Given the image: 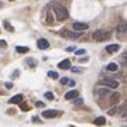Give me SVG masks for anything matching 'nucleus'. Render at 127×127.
Segmentation results:
<instances>
[{
    "label": "nucleus",
    "mask_w": 127,
    "mask_h": 127,
    "mask_svg": "<svg viewBox=\"0 0 127 127\" xmlns=\"http://www.w3.org/2000/svg\"><path fill=\"white\" fill-rule=\"evenodd\" d=\"M52 13L55 14V17H57V20L58 21H64V20H66L68 18V10L65 9L62 4H59V3H54L52 4Z\"/></svg>",
    "instance_id": "1"
},
{
    "label": "nucleus",
    "mask_w": 127,
    "mask_h": 127,
    "mask_svg": "<svg viewBox=\"0 0 127 127\" xmlns=\"http://www.w3.org/2000/svg\"><path fill=\"white\" fill-rule=\"evenodd\" d=\"M92 38L95 41H106V40H109L110 38V32L109 31H106V30H96L93 34H92Z\"/></svg>",
    "instance_id": "2"
},
{
    "label": "nucleus",
    "mask_w": 127,
    "mask_h": 127,
    "mask_svg": "<svg viewBox=\"0 0 127 127\" xmlns=\"http://www.w3.org/2000/svg\"><path fill=\"white\" fill-rule=\"evenodd\" d=\"M100 86H106V88H110V89H116L119 86V82L114 81V79H110V78H106L103 81L100 82Z\"/></svg>",
    "instance_id": "3"
},
{
    "label": "nucleus",
    "mask_w": 127,
    "mask_h": 127,
    "mask_svg": "<svg viewBox=\"0 0 127 127\" xmlns=\"http://www.w3.org/2000/svg\"><path fill=\"white\" fill-rule=\"evenodd\" d=\"M61 35L62 37H66V38H71V40H76L82 35L81 32H72V31H68V30H64L61 31Z\"/></svg>",
    "instance_id": "4"
},
{
    "label": "nucleus",
    "mask_w": 127,
    "mask_h": 127,
    "mask_svg": "<svg viewBox=\"0 0 127 127\" xmlns=\"http://www.w3.org/2000/svg\"><path fill=\"white\" fill-rule=\"evenodd\" d=\"M89 28V24L88 23H81V21H76V23H73V30L75 31H85Z\"/></svg>",
    "instance_id": "5"
},
{
    "label": "nucleus",
    "mask_w": 127,
    "mask_h": 127,
    "mask_svg": "<svg viewBox=\"0 0 127 127\" xmlns=\"http://www.w3.org/2000/svg\"><path fill=\"white\" fill-rule=\"evenodd\" d=\"M97 95H99L100 97H106V96H110V95H112V91H110V88L102 86L99 91H97Z\"/></svg>",
    "instance_id": "6"
},
{
    "label": "nucleus",
    "mask_w": 127,
    "mask_h": 127,
    "mask_svg": "<svg viewBox=\"0 0 127 127\" xmlns=\"http://www.w3.org/2000/svg\"><path fill=\"white\" fill-rule=\"evenodd\" d=\"M37 45H38L40 50H47V48H50V42L45 38H40V40L37 41Z\"/></svg>",
    "instance_id": "7"
},
{
    "label": "nucleus",
    "mask_w": 127,
    "mask_h": 127,
    "mask_svg": "<svg viewBox=\"0 0 127 127\" xmlns=\"http://www.w3.org/2000/svg\"><path fill=\"white\" fill-rule=\"evenodd\" d=\"M58 114V112L57 110H44L42 112V117H45V119H52V117H55Z\"/></svg>",
    "instance_id": "8"
},
{
    "label": "nucleus",
    "mask_w": 127,
    "mask_h": 127,
    "mask_svg": "<svg viewBox=\"0 0 127 127\" xmlns=\"http://www.w3.org/2000/svg\"><path fill=\"white\" fill-rule=\"evenodd\" d=\"M23 102V95H14L13 97H10V100H9V103L10 104H16V103H21Z\"/></svg>",
    "instance_id": "9"
},
{
    "label": "nucleus",
    "mask_w": 127,
    "mask_h": 127,
    "mask_svg": "<svg viewBox=\"0 0 127 127\" xmlns=\"http://www.w3.org/2000/svg\"><path fill=\"white\" fill-rule=\"evenodd\" d=\"M120 50V45L119 44H110V45L106 47V51L109 52V54H114V52H117Z\"/></svg>",
    "instance_id": "10"
},
{
    "label": "nucleus",
    "mask_w": 127,
    "mask_h": 127,
    "mask_svg": "<svg viewBox=\"0 0 127 127\" xmlns=\"http://www.w3.org/2000/svg\"><path fill=\"white\" fill-rule=\"evenodd\" d=\"M58 68L61 69H71L72 66H71V61L69 59H64V61H61V62L58 64Z\"/></svg>",
    "instance_id": "11"
},
{
    "label": "nucleus",
    "mask_w": 127,
    "mask_h": 127,
    "mask_svg": "<svg viewBox=\"0 0 127 127\" xmlns=\"http://www.w3.org/2000/svg\"><path fill=\"white\" fill-rule=\"evenodd\" d=\"M75 97H78V91H75V89L65 93V99L66 100H72V99H75Z\"/></svg>",
    "instance_id": "12"
},
{
    "label": "nucleus",
    "mask_w": 127,
    "mask_h": 127,
    "mask_svg": "<svg viewBox=\"0 0 127 127\" xmlns=\"http://www.w3.org/2000/svg\"><path fill=\"white\" fill-rule=\"evenodd\" d=\"M116 31H117V34H123V32H126L127 31V23H122L120 26H117Z\"/></svg>",
    "instance_id": "13"
},
{
    "label": "nucleus",
    "mask_w": 127,
    "mask_h": 127,
    "mask_svg": "<svg viewBox=\"0 0 127 127\" xmlns=\"http://www.w3.org/2000/svg\"><path fill=\"white\" fill-rule=\"evenodd\" d=\"M119 100H120V95H119L117 92H116V93H112V95H110V102H112L113 104H116V103L119 102Z\"/></svg>",
    "instance_id": "14"
},
{
    "label": "nucleus",
    "mask_w": 127,
    "mask_h": 127,
    "mask_svg": "<svg viewBox=\"0 0 127 127\" xmlns=\"http://www.w3.org/2000/svg\"><path fill=\"white\" fill-rule=\"evenodd\" d=\"M93 123H95L96 126H104V124H106V119H104L103 116H100V117L95 119V122Z\"/></svg>",
    "instance_id": "15"
},
{
    "label": "nucleus",
    "mask_w": 127,
    "mask_h": 127,
    "mask_svg": "<svg viewBox=\"0 0 127 127\" xmlns=\"http://www.w3.org/2000/svg\"><path fill=\"white\" fill-rule=\"evenodd\" d=\"M106 69H107V71H110V72H116V71L119 69V66H117V64H114V62H110L109 65L106 66Z\"/></svg>",
    "instance_id": "16"
},
{
    "label": "nucleus",
    "mask_w": 127,
    "mask_h": 127,
    "mask_svg": "<svg viewBox=\"0 0 127 127\" xmlns=\"http://www.w3.org/2000/svg\"><path fill=\"white\" fill-rule=\"evenodd\" d=\"M119 113H120V116H122V117H127V103H124L122 107H120Z\"/></svg>",
    "instance_id": "17"
},
{
    "label": "nucleus",
    "mask_w": 127,
    "mask_h": 127,
    "mask_svg": "<svg viewBox=\"0 0 127 127\" xmlns=\"http://www.w3.org/2000/svg\"><path fill=\"white\" fill-rule=\"evenodd\" d=\"M119 110H120V107H117V106H113V107H112L110 110H107V114H110V116H113V114H116V113H117Z\"/></svg>",
    "instance_id": "18"
},
{
    "label": "nucleus",
    "mask_w": 127,
    "mask_h": 127,
    "mask_svg": "<svg viewBox=\"0 0 127 127\" xmlns=\"http://www.w3.org/2000/svg\"><path fill=\"white\" fill-rule=\"evenodd\" d=\"M26 62H27L30 66H37V64H38V62H37V59H34V58H27Z\"/></svg>",
    "instance_id": "19"
},
{
    "label": "nucleus",
    "mask_w": 127,
    "mask_h": 127,
    "mask_svg": "<svg viewBox=\"0 0 127 127\" xmlns=\"http://www.w3.org/2000/svg\"><path fill=\"white\" fill-rule=\"evenodd\" d=\"M16 51H17V52H20V54H26V52H28V48L27 47H17V48H16Z\"/></svg>",
    "instance_id": "20"
},
{
    "label": "nucleus",
    "mask_w": 127,
    "mask_h": 127,
    "mask_svg": "<svg viewBox=\"0 0 127 127\" xmlns=\"http://www.w3.org/2000/svg\"><path fill=\"white\" fill-rule=\"evenodd\" d=\"M48 76L52 78V79H58L59 75H58V72H55V71H50V72H48Z\"/></svg>",
    "instance_id": "21"
},
{
    "label": "nucleus",
    "mask_w": 127,
    "mask_h": 127,
    "mask_svg": "<svg viewBox=\"0 0 127 127\" xmlns=\"http://www.w3.org/2000/svg\"><path fill=\"white\" fill-rule=\"evenodd\" d=\"M4 27H6L7 31H14V28L11 27V24H9V21H6V23H4Z\"/></svg>",
    "instance_id": "22"
},
{
    "label": "nucleus",
    "mask_w": 127,
    "mask_h": 127,
    "mask_svg": "<svg viewBox=\"0 0 127 127\" xmlns=\"http://www.w3.org/2000/svg\"><path fill=\"white\" fill-rule=\"evenodd\" d=\"M69 82H71L69 78H62V79H61V83H62V85H69Z\"/></svg>",
    "instance_id": "23"
},
{
    "label": "nucleus",
    "mask_w": 127,
    "mask_h": 127,
    "mask_svg": "<svg viewBox=\"0 0 127 127\" xmlns=\"http://www.w3.org/2000/svg\"><path fill=\"white\" fill-rule=\"evenodd\" d=\"M20 109L24 110V112H27V110H28V106H27L26 103H23V102H21V103H20Z\"/></svg>",
    "instance_id": "24"
},
{
    "label": "nucleus",
    "mask_w": 127,
    "mask_h": 127,
    "mask_svg": "<svg viewBox=\"0 0 127 127\" xmlns=\"http://www.w3.org/2000/svg\"><path fill=\"white\" fill-rule=\"evenodd\" d=\"M51 13H52V11H48V16H47V23H48V24H52V17H51Z\"/></svg>",
    "instance_id": "25"
},
{
    "label": "nucleus",
    "mask_w": 127,
    "mask_h": 127,
    "mask_svg": "<svg viewBox=\"0 0 127 127\" xmlns=\"http://www.w3.org/2000/svg\"><path fill=\"white\" fill-rule=\"evenodd\" d=\"M45 97H47L48 100H52V99H54V95H52L51 92H47V93H45Z\"/></svg>",
    "instance_id": "26"
},
{
    "label": "nucleus",
    "mask_w": 127,
    "mask_h": 127,
    "mask_svg": "<svg viewBox=\"0 0 127 127\" xmlns=\"http://www.w3.org/2000/svg\"><path fill=\"white\" fill-rule=\"evenodd\" d=\"M85 52H86L85 50H76V57H78V55H83Z\"/></svg>",
    "instance_id": "27"
},
{
    "label": "nucleus",
    "mask_w": 127,
    "mask_h": 127,
    "mask_svg": "<svg viewBox=\"0 0 127 127\" xmlns=\"http://www.w3.org/2000/svg\"><path fill=\"white\" fill-rule=\"evenodd\" d=\"M6 45H7V42H6L4 40H0V47H1V48H4Z\"/></svg>",
    "instance_id": "28"
},
{
    "label": "nucleus",
    "mask_w": 127,
    "mask_h": 127,
    "mask_svg": "<svg viewBox=\"0 0 127 127\" xmlns=\"http://www.w3.org/2000/svg\"><path fill=\"white\" fill-rule=\"evenodd\" d=\"M123 62H124V65H126V68H127V52L123 55Z\"/></svg>",
    "instance_id": "29"
},
{
    "label": "nucleus",
    "mask_w": 127,
    "mask_h": 127,
    "mask_svg": "<svg viewBox=\"0 0 127 127\" xmlns=\"http://www.w3.org/2000/svg\"><path fill=\"white\" fill-rule=\"evenodd\" d=\"M6 88H7V89H11V88H13V83H11V82H7V83H6Z\"/></svg>",
    "instance_id": "30"
},
{
    "label": "nucleus",
    "mask_w": 127,
    "mask_h": 127,
    "mask_svg": "<svg viewBox=\"0 0 127 127\" xmlns=\"http://www.w3.org/2000/svg\"><path fill=\"white\" fill-rule=\"evenodd\" d=\"M35 106H37V107H42V106H44V103H42V102H37Z\"/></svg>",
    "instance_id": "31"
},
{
    "label": "nucleus",
    "mask_w": 127,
    "mask_h": 127,
    "mask_svg": "<svg viewBox=\"0 0 127 127\" xmlns=\"http://www.w3.org/2000/svg\"><path fill=\"white\" fill-rule=\"evenodd\" d=\"M82 102H83L82 99H76L75 100V104H82Z\"/></svg>",
    "instance_id": "32"
},
{
    "label": "nucleus",
    "mask_w": 127,
    "mask_h": 127,
    "mask_svg": "<svg viewBox=\"0 0 127 127\" xmlns=\"http://www.w3.org/2000/svg\"><path fill=\"white\" fill-rule=\"evenodd\" d=\"M88 59H89L88 57H86V58H81V59H79V62H86Z\"/></svg>",
    "instance_id": "33"
},
{
    "label": "nucleus",
    "mask_w": 127,
    "mask_h": 127,
    "mask_svg": "<svg viewBox=\"0 0 127 127\" xmlns=\"http://www.w3.org/2000/svg\"><path fill=\"white\" fill-rule=\"evenodd\" d=\"M31 120H32V122H35V123H40V119H38V117H32Z\"/></svg>",
    "instance_id": "34"
},
{
    "label": "nucleus",
    "mask_w": 127,
    "mask_h": 127,
    "mask_svg": "<svg viewBox=\"0 0 127 127\" xmlns=\"http://www.w3.org/2000/svg\"><path fill=\"white\" fill-rule=\"evenodd\" d=\"M71 71H72V72H81L78 68H71Z\"/></svg>",
    "instance_id": "35"
},
{
    "label": "nucleus",
    "mask_w": 127,
    "mask_h": 127,
    "mask_svg": "<svg viewBox=\"0 0 127 127\" xmlns=\"http://www.w3.org/2000/svg\"><path fill=\"white\" fill-rule=\"evenodd\" d=\"M71 127H75V126H71Z\"/></svg>",
    "instance_id": "36"
},
{
    "label": "nucleus",
    "mask_w": 127,
    "mask_h": 127,
    "mask_svg": "<svg viewBox=\"0 0 127 127\" xmlns=\"http://www.w3.org/2000/svg\"><path fill=\"white\" fill-rule=\"evenodd\" d=\"M124 127H126V126H124Z\"/></svg>",
    "instance_id": "37"
}]
</instances>
